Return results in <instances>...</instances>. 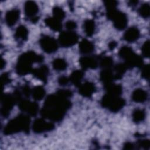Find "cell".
Wrapping results in <instances>:
<instances>
[{"label": "cell", "instance_id": "cell-1", "mask_svg": "<svg viewBox=\"0 0 150 150\" xmlns=\"http://www.w3.org/2000/svg\"><path fill=\"white\" fill-rule=\"evenodd\" d=\"M71 95L72 93L70 90H60L55 94L48 96L40 111L41 115L51 121H61L71 106V102L68 98Z\"/></svg>", "mask_w": 150, "mask_h": 150}, {"label": "cell", "instance_id": "cell-2", "mask_svg": "<svg viewBox=\"0 0 150 150\" xmlns=\"http://www.w3.org/2000/svg\"><path fill=\"white\" fill-rule=\"evenodd\" d=\"M43 60L42 56L36 54L33 51H28L19 57L16 66V73L20 76L32 73L33 69L32 64L35 63H40Z\"/></svg>", "mask_w": 150, "mask_h": 150}, {"label": "cell", "instance_id": "cell-3", "mask_svg": "<svg viewBox=\"0 0 150 150\" xmlns=\"http://www.w3.org/2000/svg\"><path fill=\"white\" fill-rule=\"evenodd\" d=\"M30 122V120L28 116L21 114L7 123L4 128V133L5 135H12L19 132L28 133Z\"/></svg>", "mask_w": 150, "mask_h": 150}, {"label": "cell", "instance_id": "cell-4", "mask_svg": "<svg viewBox=\"0 0 150 150\" xmlns=\"http://www.w3.org/2000/svg\"><path fill=\"white\" fill-rule=\"evenodd\" d=\"M118 54L120 57L125 60V64L127 68L134 67H142V59L134 53L132 48L129 46H124L121 47Z\"/></svg>", "mask_w": 150, "mask_h": 150}, {"label": "cell", "instance_id": "cell-5", "mask_svg": "<svg viewBox=\"0 0 150 150\" xmlns=\"http://www.w3.org/2000/svg\"><path fill=\"white\" fill-rule=\"evenodd\" d=\"M102 107L108 109L113 112H117L121 110L125 104V100L120 96L106 93L101 100Z\"/></svg>", "mask_w": 150, "mask_h": 150}, {"label": "cell", "instance_id": "cell-6", "mask_svg": "<svg viewBox=\"0 0 150 150\" xmlns=\"http://www.w3.org/2000/svg\"><path fill=\"white\" fill-rule=\"evenodd\" d=\"M107 16L108 19L112 21L114 26L118 30H123L127 25V15L117 8L107 10Z\"/></svg>", "mask_w": 150, "mask_h": 150}, {"label": "cell", "instance_id": "cell-7", "mask_svg": "<svg viewBox=\"0 0 150 150\" xmlns=\"http://www.w3.org/2000/svg\"><path fill=\"white\" fill-rule=\"evenodd\" d=\"M79 37L74 31H64L59 36V42L60 45L64 47H69L74 45L78 42Z\"/></svg>", "mask_w": 150, "mask_h": 150}, {"label": "cell", "instance_id": "cell-8", "mask_svg": "<svg viewBox=\"0 0 150 150\" xmlns=\"http://www.w3.org/2000/svg\"><path fill=\"white\" fill-rule=\"evenodd\" d=\"M16 103V101L13 94H5L2 96L1 111L3 117H7L9 115Z\"/></svg>", "mask_w": 150, "mask_h": 150}, {"label": "cell", "instance_id": "cell-9", "mask_svg": "<svg viewBox=\"0 0 150 150\" xmlns=\"http://www.w3.org/2000/svg\"><path fill=\"white\" fill-rule=\"evenodd\" d=\"M39 43L42 50L47 53H54L58 49L57 41L53 38L49 36H42L40 39Z\"/></svg>", "mask_w": 150, "mask_h": 150}, {"label": "cell", "instance_id": "cell-10", "mask_svg": "<svg viewBox=\"0 0 150 150\" xmlns=\"http://www.w3.org/2000/svg\"><path fill=\"white\" fill-rule=\"evenodd\" d=\"M24 11L26 16L29 18L33 23H36L39 18L36 14L39 12V7L34 1H27L24 5Z\"/></svg>", "mask_w": 150, "mask_h": 150}, {"label": "cell", "instance_id": "cell-11", "mask_svg": "<svg viewBox=\"0 0 150 150\" xmlns=\"http://www.w3.org/2000/svg\"><path fill=\"white\" fill-rule=\"evenodd\" d=\"M54 128L53 123L47 122L43 118H38L35 120L32 125V129L37 134L52 131Z\"/></svg>", "mask_w": 150, "mask_h": 150}, {"label": "cell", "instance_id": "cell-12", "mask_svg": "<svg viewBox=\"0 0 150 150\" xmlns=\"http://www.w3.org/2000/svg\"><path fill=\"white\" fill-rule=\"evenodd\" d=\"M18 104L19 109L30 115L34 116L38 112L39 105L35 102H32L28 100H21Z\"/></svg>", "mask_w": 150, "mask_h": 150}, {"label": "cell", "instance_id": "cell-13", "mask_svg": "<svg viewBox=\"0 0 150 150\" xmlns=\"http://www.w3.org/2000/svg\"><path fill=\"white\" fill-rule=\"evenodd\" d=\"M95 91V85L91 82L87 81L83 84H81L79 86L80 94L85 97H90L94 93Z\"/></svg>", "mask_w": 150, "mask_h": 150}, {"label": "cell", "instance_id": "cell-14", "mask_svg": "<svg viewBox=\"0 0 150 150\" xmlns=\"http://www.w3.org/2000/svg\"><path fill=\"white\" fill-rule=\"evenodd\" d=\"M20 16V11L18 9H12L8 11L5 15V22L9 26H13L18 21Z\"/></svg>", "mask_w": 150, "mask_h": 150}, {"label": "cell", "instance_id": "cell-15", "mask_svg": "<svg viewBox=\"0 0 150 150\" xmlns=\"http://www.w3.org/2000/svg\"><path fill=\"white\" fill-rule=\"evenodd\" d=\"M79 62L83 69H94L98 66L97 60L91 56H83L80 59Z\"/></svg>", "mask_w": 150, "mask_h": 150}, {"label": "cell", "instance_id": "cell-16", "mask_svg": "<svg viewBox=\"0 0 150 150\" xmlns=\"http://www.w3.org/2000/svg\"><path fill=\"white\" fill-rule=\"evenodd\" d=\"M139 36V30L136 27H131L125 32L123 38L124 39L128 42H134L137 40Z\"/></svg>", "mask_w": 150, "mask_h": 150}, {"label": "cell", "instance_id": "cell-17", "mask_svg": "<svg viewBox=\"0 0 150 150\" xmlns=\"http://www.w3.org/2000/svg\"><path fill=\"white\" fill-rule=\"evenodd\" d=\"M32 73L36 79L43 82H46L49 74V69L46 65H43L39 67L33 69Z\"/></svg>", "mask_w": 150, "mask_h": 150}, {"label": "cell", "instance_id": "cell-18", "mask_svg": "<svg viewBox=\"0 0 150 150\" xmlns=\"http://www.w3.org/2000/svg\"><path fill=\"white\" fill-rule=\"evenodd\" d=\"M100 79L104 84V86H105L112 83L113 80H115L114 74L111 69H103L100 73Z\"/></svg>", "mask_w": 150, "mask_h": 150}, {"label": "cell", "instance_id": "cell-19", "mask_svg": "<svg viewBox=\"0 0 150 150\" xmlns=\"http://www.w3.org/2000/svg\"><path fill=\"white\" fill-rule=\"evenodd\" d=\"M131 97L136 103H144L148 98V93L142 88H137L133 91Z\"/></svg>", "mask_w": 150, "mask_h": 150}, {"label": "cell", "instance_id": "cell-20", "mask_svg": "<svg viewBox=\"0 0 150 150\" xmlns=\"http://www.w3.org/2000/svg\"><path fill=\"white\" fill-rule=\"evenodd\" d=\"M62 21L53 17L46 18L45 19V23L47 26L54 31H60L62 28Z\"/></svg>", "mask_w": 150, "mask_h": 150}, {"label": "cell", "instance_id": "cell-21", "mask_svg": "<svg viewBox=\"0 0 150 150\" xmlns=\"http://www.w3.org/2000/svg\"><path fill=\"white\" fill-rule=\"evenodd\" d=\"M94 45L87 39H83L79 44V50L82 54L91 53L94 50Z\"/></svg>", "mask_w": 150, "mask_h": 150}, {"label": "cell", "instance_id": "cell-22", "mask_svg": "<svg viewBox=\"0 0 150 150\" xmlns=\"http://www.w3.org/2000/svg\"><path fill=\"white\" fill-rule=\"evenodd\" d=\"M15 37L18 41H26L28 37V30L27 28L23 25L19 26L16 29Z\"/></svg>", "mask_w": 150, "mask_h": 150}, {"label": "cell", "instance_id": "cell-23", "mask_svg": "<svg viewBox=\"0 0 150 150\" xmlns=\"http://www.w3.org/2000/svg\"><path fill=\"white\" fill-rule=\"evenodd\" d=\"M84 76V72L81 70H76L73 71L70 74L69 80L74 86L79 87L81 84V81Z\"/></svg>", "mask_w": 150, "mask_h": 150}, {"label": "cell", "instance_id": "cell-24", "mask_svg": "<svg viewBox=\"0 0 150 150\" xmlns=\"http://www.w3.org/2000/svg\"><path fill=\"white\" fill-rule=\"evenodd\" d=\"M83 28L87 36H91L94 34L96 29L94 21L91 19L85 20L83 23Z\"/></svg>", "mask_w": 150, "mask_h": 150}, {"label": "cell", "instance_id": "cell-25", "mask_svg": "<svg viewBox=\"0 0 150 150\" xmlns=\"http://www.w3.org/2000/svg\"><path fill=\"white\" fill-rule=\"evenodd\" d=\"M105 89L107 91V93L120 96L122 92V87L118 84H110L104 86Z\"/></svg>", "mask_w": 150, "mask_h": 150}, {"label": "cell", "instance_id": "cell-26", "mask_svg": "<svg viewBox=\"0 0 150 150\" xmlns=\"http://www.w3.org/2000/svg\"><path fill=\"white\" fill-rule=\"evenodd\" d=\"M45 93L46 91L45 88L40 86L35 87L32 91L33 98L37 101H40L43 99L45 96Z\"/></svg>", "mask_w": 150, "mask_h": 150}, {"label": "cell", "instance_id": "cell-27", "mask_svg": "<svg viewBox=\"0 0 150 150\" xmlns=\"http://www.w3.org/2000/svg\"><path fill=\"white\" fill-rule=\"evenodd\" d=\"M53 67L57 71H64L67 67L66 60L62 58L55 59L52 62Z\"/></svg>", "mask_w": 150, "mask_h": 150}, {"label": "cell", "instance_id": "cell-28", "mask_svg": "<svg viewBox=\"0 0 150 150\" xmlns=\"http://www.w3.org/2000/svg\"><path fill=\"white\" fill-rule=\"evenodd\" d=\"M127 66L125 63H120L114 67V70L115 73L114 74L115 80L120 79L122 78L123 74L125 73L127 69Z\"/></svg>", "mask_w": 150, "mask_h": 150}, {"label": "cell", "instance_id": "cell-29", "mask_svg": "<svg viewBox=\"0 0 150 150\" xmlns=\"http://www.w3.org/2000/svg\"><path fill=\"white\" fill-rule=\"evenodd\" d=\"M132 120L136 122L139 123L144 120L145 118V112L143 110L135 109L132 114Z\"/></svg>", "mask_w": 150, "mask_h": 150}, {"label": "cell", "instance_id": "cell-30", "mask_svg": "<svg viewBox=\"0 0 150 150\" xmlns=\"http://www.w3.org/2000/svg\"><path fill=\"white\" fill-rule=\"evenodd\" d=\"M99 64L103 69H111L113 65V60L110 56H104L100 58Z\"/></svg>", "mask_w": 150, "mask_h": 150}, {"label": "cell", "instance_id": "cell-31", "mask_svg": "<svg viewBox=\"0 0 150 150\" xmlns=\"http://www.w3.org/2000/svg\"><path fill=\"white\" fill-rule=\"evenodd\" d=\"M138 13L144 18H148L150 15V6L148 4H144L142 5L139 9Z\"/></svg>", "mask_w": 150, "mask_h": 150}, {"label": "cell", "instance_id": "cell-32", "mask_svg": "<svg viewBox=\"0 0 150 150\" xmlns=\"http://www.w3.org/2000/svg\"><path fill=\"white\" fill-rule=\"evenodd\" d=\"M53 15L54 18L62 21L65 17V13L60 7L55 6L53 8Z\"/></svg>", "mask_w": 150, "mask_h": 150}, {"label": "cell", "instance_id": "cell-33", "mask_svg": "<svg viewBox=\"0 0 150 150\" xmlns=\"http://www.w3.org/2000/svg\"><path fill=\"white\" fill-rule=\"evenodd\" d=\"M141 51L142 55L148 58L149 57V40H148L144 42L143 44L142 47H141Z\"/></svg>", "mask_w": 150, "mask_h": 150}, {"label": "cell", "instance_id": "cell-34", "mask_svg": "<svg viewBox=\"0 0 150 150\" xmlns=\"http://www.w3.org/2000/svg\"><path fill=\"white\" fill-rule=\"evenodd\" d=\"M142 67L141 70V76L142 77L146 80L149 79V66L146 64Z\"/></svg>", "mask_w": 150, "mask_h": 150}, {"label": "cell", "instance_id": "cell-35", "mask_svg": "<svg viewBox=\"0 0 150 150\" xmlns=\"http://www.w3.org/2000/svg\"><path fill=\"white\" fill-rule=\"evenodd\" d=\"M104 2L107 10L117 8L118 2L115 1H105Z\"/></svg>", "mask_w": 150, "mask_h": 150}, {"label": "cell", "instance_id": "cell-36", "mask_svg": "<svg viewBox=\"0 0 150 150\" xmlns=\"http://www.w3.org/2000/svg\"><path fill=\"white\" fill-rule=\"evenodd\" d=\"M138 145L139 147L148 149L150 147V142L148 139H141L138 141Z\"/></svg>", "mask_w": 150, "mask_h": 150}, {"label": "cell", "instance_id": "cell-37", "mask_svg": "<svg viewBox=\"0 0 150 150\" xmlns=\"http://www.w3.org/2000/svg\"><path fill=\"white\" fill-rule=\"evenodd\" d=\"M66 27L68 29V30L73 31V30L77 28V23L73 21H68L66 23Z\"/></svg>", "mask_w": 150, "mask_h": 150}, {"label": "cell", "instance_id": "cell-38", "mask_svg": "<svg viewBox=\"0 0 150 150\" xmlns=\"http://www.w3.org/2000/svg\"><path fill=\"white\" fill-rule=\"evenodd\" d=\"M21 93H22V94H23L26 97H29V95L32 93V91H31L30 87L28 86L25 85L22 88V92Z\"/></svg>", "mask_w": 150, "mask_h": 150}, {"label": "cell", "instance_id": "cell-39", "mask_svg": "<svg viewBox=\"0 0 150 150\" xmlns=\"http://www.w3.org/2000/svg\"><path fill=\"white\" fill-rule=\"evenodd\" d=\"M69 81V79L65 76H61L58 79V83L61 86H65L66 85Z\"/></svg>", "mask_w": 150, "mask_h": 150}, {"label": "cell", "instance_id": "cell-40", "mask_svg": "<svg viewBox=\"0 0 150 150\" xmlns=\"http://www.w3.org/2000/svg\"><path fill=\"white\" fill-rule=\"evenodd\" d=\"M1 80L2 85H6L10 82V79L6 73H4L1 76Z\"/></svg>", "mask_w": 150, "mask_h": 150}, {"label": "cell", "instance_id": "cell-41", "mask_svg": "<svg viewBox=\"0 0 150 150\" xmlns=\"http://www.w3.org/2000/svg\"><path fill=\"white\" fill-rule=\"evenodd\" d=\"M124 149H134V145L132 143L127 142L124 145Z\"/></svg>", "mask_w": 150, "mask_h": 150}, {"label": "cell", "instance_id": "cell-42", "mask_svg": "<svg viewBox=\"0 0 150 150\" xmlns=\"http://www.w3.org/2000/svg\"><path fill=\"white\" fill-rule=\"evenodd\" d=\"M117 45V43H116L115 42L112 41V42H111L109 43L108 46H109V48H110L111 50H112V49H114L116 47Z\"/></svg>", "mask_w": 150, "mask_h": 150}, {"label": "cell", "instance_id": "cell-43", "mask_svg": "<svg viewBox=\"0 0 150 150\" xmlns=\"http://www.w3.org/2000/svg\"><path fill=\"white\" fill-rule=\"evenodd\" d=\"M5 62L4 60L2 58L1 59V69H3V67L5 66Z\"/></svg>", "mask_w": 150, "mask_h": 150}]
</instances>
